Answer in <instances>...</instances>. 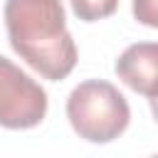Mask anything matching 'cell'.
Returning a JSON list of instances; mask_svg holds the SVG:
<instances>
[{
  "label": "cell",
  "mask_w": 158,
  "mask_h": 158,
  "mask_svg": "<svg viewBox=\"0 0 158 158\" xmlns=\"http://www.w3.org/2000/svg\"><path fill=\"white\" fill-rule=\"evenodd\" d=\"M5 27L10 47L40 77L62 81L77 67V44L67 30L62 0H7Z\"/></svg>",
  "instance_id": "obj_1"
},
{
  "label": "cell",
  "mask_w": 158,
  "mask_h": 158,
  "mask_svg": "<svg viewBox=\"0 0 158 158\" xmlns=\"http://www.w3.org/2000/svg\"><path fill=\"white\" fill-rule=\"evenodd\" d=\"M67 118L74 133L89 143H109L118 138L131 121L126 96L104 79H86L67 96Z\"/></svg>",
  "instance_id": "obj_2"
},
{
  "label": "cell",
  "mask_w": 158,
  "mask_h": 158,
  "mask_svg": "<svg viewBox=\"0 0 158 158\" xmlns=\"http://www.w3.org/2000/svg\"><path fill=\"white\" fill-rule=\"evenodd\" d=\"M47 91L15 62L0 54V126L25 131L42 123L47 116Z\"/></svg>",
  "instance_id": "obj_3"
},
{
  "label": "cell",
  "mask_w": 158,
  "mask_h": 158,
  "mask_svg": "<svg viewBox=\"0 0 158 158\" xmlns=\"http://www.w3.org/2000/svg\"><path fill=\"white\" fill-rule=\"evenodd\" d=\"M114 72L128 89L153 101L158 94V44L156 42L128 44L118 54Z\"/></svg>",
  "instance_id": "obj_4"
},
{
  "label": "cell",
  "mask_w": 158,
  "mask_h": 158,
  "mask_svg": "<svg viewBox=\"0 0 158 158\" xmlns=\"http://www.w3.org/2000/svg\"><path fill=\"white\" fill-rule=\"evenodd\" d=\"M74 15L81 22H96L104 17H111L118 7V0H69Z\"/></svg>",
  "instance_id": "obj_5"
},
{
  "label": "cell",
  "mask_w": 158,
  "mask_h": 158,
  "mask_svg": "<svg viewBox=\"0 0 158 158\" xmlns=\"http://www.w3.org/2000/svg\"><path fill=\"white\" fill-rule=\"evenodd\" d=\"M133 15L138 22L148 25V27H158V10H156V0H133Z\"/></svg>",
  "instance_id": "obj_6"
}]
</instances>
